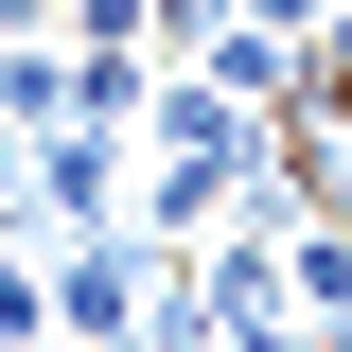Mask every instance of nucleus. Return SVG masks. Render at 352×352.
Returning a JSON list of instances; mask_svg holds the SVG:
<instances>
[{"mask_svg": "<svg viewBox=\"0 0 352 352\" xmlns=\"http://www.w3.org/2000/svg\"><path fill=\"white\" fill-rule=\"evenodd\" d=\"M124 141L141 124H36V159H18V194H36V229H106V194H124Z\"/></svg>", "mask_w": 352, "mask_h": 352, "instance_id": "nucleus-1", "label": "nucleus"}, {"mask_svg": "<svg viewBox=\"0 0 352 352\" xmlns=\"http://www.w3.org/2000/svg\"><path fill=\"white\" fill-rule=\"evenodd\" d=\"M53 317H71V335H124V317H159V282H141V247H106V229H88V247L53 264Z\"/></svg>", "mask_w": 352, "mask_h": 352, "instance_id": "nucleus-2", "label": "nucleus"}]
</instances>
